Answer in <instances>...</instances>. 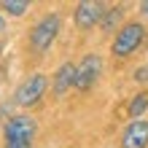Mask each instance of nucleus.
I'll return each mask as SVG.
<instances>
[{"label": "nucleus", "instance_id": "obj_11", "mask_svg": "<svg viewBox=\"0 0 148 148\" xmlns=\"http://www.w3.org/2000/svg\"><path fill=\"white\" fill-rule=\"evenodd\" d=\"M0 8H3L8 16H24L30 3H24V0H5V3H0Z\"/></svg>", "mask_w": 148, "mask_h": 148}, {"label": "nucleus", "instance_id": "obj_6", "mask_svg": "<svg viewBox=\"0 0 148 148\" xmlns=\"http://www.w3.org/2000/svg\"><path fill=\"white\" fill-rule=\"evenodd\" d=\"M105 3H92V0H86V3H78L75 11H73V22L78 30H92L94 24L102 22V14H105Z\"/></svg>", "mask_w": 148, "mask_h": 148}, {"label": "nucleus", "instance_id": "obj_12", "mask_svg": "<svg viewBox=\"0 0 148 148\" xmlns=\"http://www.w3.org/2000/svg\"><path fill=\"white\" fill-rule=\"evenodd\" d=\"M3 148H32V140H5Z\"/></svg>", "mask_w": 148, "mask_h": 148}, {"label": "nucleus", "instance_id": "obj_7", "mask_svg": "<svg viewBox=\"0 0 148 148\" xmlns=\"http://www.w3.org/2000/svg\"><path fill=\"white\" fill-rule=\"evenodd\" d=\"M121 148H148V121L135 119L121 135Z\"/></svg>", "mask_w": 148, "mask_h": 148}, {"label": "nucleus", "instance_id": "obj_16", "mask_svg": "<svg viewBox=\"0 0 148 148\" xmlns=\"http://www.w3.org/2000/svg\"><path fill=\"white\" fill-rule=\"evenodd\" d=\"M0 54H3V43H0Z\"/></svg>", "mask_w": 148, "mask_h": 148}, {"label": "nucleus", "instance_id": "obj_10", "mask_svg": "<svg viewBox=\"0 0 148 148\" xmlns=\"http://www.w3.org/2000/svg\"><path fill=\"white\" fill-rule=\"evenodd\" d=\"M148 110V92H140V94H135L132 102H129V116L135 119H143V113Z\"/></svg>", "mask_w": 148, "mask_h": 148}, {"label": "nucleus", "instance_id": "obj_14", "mask_svg": "<svg viewBox=\"0 0 148 148\" xmlns=\"http://www.w3.org/2000/svg\"><path fill=\"white\" fill-rule=\"evenodd\" d=\"M140 14H143L145 19H148V3H140Z\"/></svg>", "mask_w": 148, "mask_h": 148}, {"label": "nucleus", "instance_id": "obj_4", "mask_svg": "<svg viewBox=\"0 0 148 148\" xmlns=\"http://www.w3.org/2000/svg\"><path fill=\"white\" fill-rule=\"evenodd\" d=\"M100 73H102V59L97 54H86L81 62L75 65V89L78 92L92 89V86L100 81Z\"/></svg>", "mask_w": 148, "mask_h": 148}, {"label": "nucleus", "instance_id": "obj_13", "mask_svg": "<svg viewBox=\"0 0 148 148\" xmlns=\"http://www.w3.org/2000/svg\"><path fill=\"white\" fill-rule=\"evenodd\" d=\"M135 81L137 84H148V65H143V67L135 70Z\"/></svg>", "mask_w": 148, "mask_h": 148}, {"label": "nucleus", "instance_id": "obj_3", "mask_svg": "<svg viewBox=\"0 0 148 148\" xmlns=\"http://www.w3.org/2000/svg\"><path fill=\"white\" fill-rule=\"evenodd\" d=\"M46 86H49V78L43 75V73L27 75V78L19 84L16 94H14V105H19V108H30V105H35V102H40L43 92H46Z\"/></svg>", "mask_w": 148, "mask_h": 148}, {"label": "nucleus", "instance_id": "obj_8", "mask_svg": "<svg viewBox=\"0 0 148 148\" xmlns=\"http://www.w3.org/2000/svg\"><path fill=\"white\" fill-rule=\"evenodd\" d=\"M73 86H75V65L73 62L59 65V70L54 73V78H51V89H54V94H65V92H70Z\"/></svg>", "mask_w": 148, "mask_h": 148}, {"label": "nucleus", "instance_id": "obj_15", "mask_svg": "<svg viewBox=\"0 0 148 148\" xmlns=\"http://www.w3.org/2000/svg\"><path fill=\"white\" fill-rule=\"evenodd\" d=\"M3 24H5V19H3V16H0V30H3Z\"/></svg>", "mask_w": 148, "mask_h": 148}, {"label": "nucleus", "instance_id": "obj_9", "mask_svg": "<svg viewBox=\"0 0 148 148\" xmlns=\"http://www.w3.org/2000/svg\"><path fill=\"white\" fill-rule=\"evenodd\" d=\"M121 16H124V8H121V5L105 8V14H102V22H100V27L105 30V32H113V30H116V24L121 22Z\"/></svg>", "mask_w": 148, "mask_h": 148}, {"label": "nucleus", "instance_id": "obj_1", "mask_svg": "<svg viewBox=\"0 0 148 148\" xmlns=\"http://www.w3.org/2000/svg\"><path fill=\"white\" fill-rule=\"evenodd\" d=\"M145 27H143V22H127L124 27H119L116 32V38H113L110 43V54L116 57V59H127V57H132L137 49L145 43Z\"/></svg>", "mask_w": 148, "mask_h": 148}, {"label": "nucleus", "instance_id": "obj_2", "mask_svg": "<svg viewBox=\"0 0 148 148\" xmlns=\"http://www.w3.org/2000/svg\"><path fill=\"white\" fill-rule=\"evenodd\" d=\"M57 32H59V14H46L35 27L30 30V49L43 54L46 49H51Z\"/></svg>", "mask_w": 148, "mask_h": 148}, {"label": "nucleus", "instance_id": "obj_5", "mask_svg": "<svg viewBox=\"0 0 148 148\" xmlns=\"http://www.w3.org/2000/svg\"><path fill=\"white\" fill-rule=\"evenodd\" d=\"M35 132H38V124L30 116H11L3 124L5 140H35Z\"/></svg>", "mask_w": 148, "mask_h": 148}]
</instances>
